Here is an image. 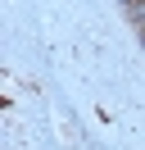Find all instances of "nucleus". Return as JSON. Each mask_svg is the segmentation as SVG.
Returning <instances> with one entry per match:
<instances>
[{"label": "nucleus", "instance_id": "f257e3e1", "mask_svg": "<svg viewBox=\"0 0 145 150\" xmlns=\"http://www.w3.org/2000/svg\"><path fill=\"white\" fill-rule=\"evenodd\" d=\"M127 5V14L136 18V28H145V0H122Z\"/></svg>", "mask_w": 145, "mask_h": 150}, {"label": "nucleus", "instance_id": "f03ea898", "mask_svg": "<svg viewBox=\"0 0 145 150\" xmlns=\"http://www.w3.org/2000/svg\"><path fill=\"white\" fill-rule=\"evenodd\" d=\"M136 37H141V50H145V28H141V32H136Z\"/></svg>", "mask_w": 145, "mask_h": 150}]
</instances>
